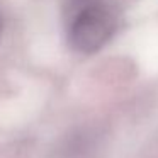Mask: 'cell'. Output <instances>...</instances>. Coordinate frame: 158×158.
I'll list each match as a JSON object with an SVG mask.
<instances>
[{"mask_svg":"<svg viewBox=\"0 0 158 158\" xmlns=\"http://www.w3.org/2000/svg\"><path fill=\"white\" fill-rule=\"evenodd\" d=\"M123 0H66L63 19L68 46L82 55L100 51L117 34Z\"/></svg>","mask_w":158,"mask_h":158,"instance_id":"cell-1","label":"cell"},{"mask_svg":"<svg viewBox=\"0 0 158 158\" xmlns=\"http://www.w3.org/2000/svg\"><path fill=\"white\" fill-rule=\"evenodd\" d=\"M0 36H2V19H0Z\"/></svg>","mask_w":158,"mask_h":158,"instance_id":"cell-2","label":"cell"}]
</instances>
